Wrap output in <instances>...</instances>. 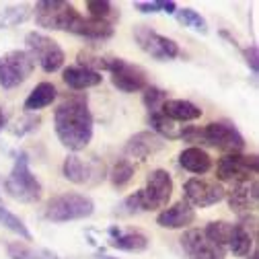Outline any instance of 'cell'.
Returning a JSON list of instances; mask_svg holds the SVG:
<instances>
[{"label":"cell","instance_id":"32","mask_svg":"<svg viewBox=\"0 0 259 259\" xmlns=\"http://www.w3.org/2000/svg\"><path fill=\"white\" fill-rule=\"evenodd\" d=\"M39 123H41L39 115L27 113V115H23L21 119H17V121H15V125H11L9 130H11V134H13V136H25V134L35 132V130L39 127Z\"/></svg>","mask_w":259,"mask_h":259},{"label":"cell","instance_id":"5","mask_svg":"<svg viewBox=\"0 0 259 259\" xmlns=\"http://www.w3.org/2000/svg\"><path fill=\"white\" fill-rule=\"evenodd\" d=\"M25 46H27V54L37 60V64L41 66L44 72L52 74L58 72L64 66V60H66V54L60 48V44L56 39H52L46 33H39V31H31L25 37Z\"/></svg>","mask_w":259,"mask_h":259},{"label":"cell","instance_id":"40","mask_svg":"<svg viewBox=\"0 0 259 259\" xmlns=\"http://www.w3.org/2000/svg\"><path fill=\"white\" fill-rule=\"evenodd\" d=\"M257 257H259V255H257V251H253V253H251V257H249V259H257Z\"/></svg>","mask_w":259,"mask_h":259},{"label":"cell","instance_id":"30","mask_svg":"<svg viewBox=\"0 0 259 259\" xmlns=\"http://www.w3.org/2000/svg\"><path fill=\"white\" fill-rule=\"evenodd\" d=\"M132 177H134V165L127 158H119L109 171V179L115 187H123L125 183L132 181Z\"/></svg>","mask_w":259,"mask_h":259},{"label":"cell","instance_id":"7","mask_svg":"<svg viewBox=\"0 0 259 259\" xmlns=\"http://www.w3.org/2000/svg\"><path fill=\"white\" fill-rule=\"evenodd\" d=\"M105 70L111 74V82L121 93H138L148 87L146 72L138 64L125 62L123 58H107Z\"/></svg>","mask_w":259,"mask_h":259},{"label":"cell","instance_id":"15","mask_svg":"<svg viewBox=\"0 0 259 259\" xmlns=\"http://www.w3.org/2000/svg\"><path fill=\"white\" fill-rule=\"evenodd\" d=\"M229 206L233 212L237 214H249V212H255L257 210V204H259V185H257V179H247V181H239V183H233L229 196Z\"/></svg>","mask_w":259,"mask_h":259},{"label":"cell","instance_id":"31","mask_svg":"<svg viewBox=\"0 0 259 259\" xmlns=\"http://www.w3.org/2000/svg\"><path fill=\"white\" fill-rule=\"evenodd\" d=\"M167 101V91L158 89V87H146L144 93H142V103L146 105L148 113L150 111H158L160 105Z\"/></svg>","mask_w":259,"mask_h":259},{"label":"cell","instance_id":"9","mask_svg":"<svg viewBox=\"0 0 259 259\" xmlns=\"http://www.w3.org/2000/svg\"><path fill=\"white\" fill-rule=\"evenodd\" d=\"M134 39H136V44L140 46V50L144 54H148L150 58H154L158 62L175 60L181 54L179 46L173 39L156 33V31L150 29L148 25H136L134 27Z\"/></svg>","mask_w":259,"mask_h":259},{"label":"cell","instance_id":"26","mask_svg":"<svg viewBox=\"0 0 259 259\" xmlns=\"http://www.w3.org/2000/svg\"><path fill=\"white\" fill-rule=\"evenodd\" d=\"M29 17H31V11H29V7H25V5L5 7V9H0V29L17 27V25L25 23Z\"/></svg>","mask_w":259,"mask_h":259},{"label":"cell","instance_id":"24","mask_svg":"<svg viewBox=\"0 0 259 259\" xmlns=\"http://www.w3.org/2000/svg\"><path fill=\"white\" fill-rule=\"evenodd\" d=\"M56 97H58V91H56V87L52 82H39L33 91L29 93V97L25 99L23 105H25V109L29 113H33V111H39V109L52 105L56 101Z\"/></svg>","mask_w":259,"mask_h":259},{"label":"cell","instance_id":"33","mask_svg":"<svg viewBox=\"0 0 259 259\" xmlns=\"http://www.w3.org/2000/svg\"><path fill=\"white\" fill-rule=\"evenodd\" d=\"M136 11L148 15V13H167V15H175L177 13V5L173 0H167V3H136L134 5Z\"/></svg>","mask_w":259,"mask_h":259},{"label":"cell","instance_id":"6","mask_svg":"<svg viewBox=\"0 0 259 259\" xmlns=\"http://www.w3.org/2000/svg\"><path fill=\"white\" fill-rule=\"evenodd\" d=\"M35 68V60L25 50H11L0 56V87L17 89L21 87Z\"/></svg>","mask_w":259,"mask_h":259},{"label":"cell","instance_id":"14","mask_svg":"<svg viewBox=\"0 0 259 259\" xmlns=\"http://www.w3.org/2000/svg\"><path fill=\"white\" fill-rule=\"evenodd\" d=\"M179 243L189 259H226V251L214 245L204 231L191 229L179 239Z\"/></svg>","mask_w":259,"mask_h":259},{"label":"cell","instance_id":"37","mask_svg":"<svg viewBox=\"0 0 259 259\" xmlns=\"http://www.w3.org/2000/svg\"><path fill=\"white\" fill-rule=\"evenodd\" d=\"M29 259H58V255H56V251H52V249H35V251H31V255H29Z\"/></svg>","mask_w":259,"mask_h":259},{"label":"cell","instance_id":"23","mask_svg":"<svg viewBox=\"0 0 259 259\" xmlns=\"http://www.w3.org/2000/svg\"><path fill=\"white\" fill-rule=\"evenodd\" d=\"M179 165L193 175H204L212 169V156L206 150H202L200 146H189V148L181 150Z\"/></svg>","mask_w":259,"mask_h":259},{"label":"cell","instance_id":"16","mask_svg":"<svg viewBox=\"0 0 259 259\" xmlns=\"http://www.w3.org/2000/svg\"><path fill=\"white\" fill-rule=\"evenodd\" d=\"M165 148V140L156 136L154 132H138L134 134L132 138H130L123 146V152L125 156L130 158H136V160H146L150 154L158 152V150H163Z\"/></svg>","mask_w":259,"mask_h":259},{"label":"cell","instance_id":"3","mask_svg":"<svg viewBox=\"0 0 259 259\" xmlns=\"http://www.w3.org/2000/svg\"><path fill=\"white\" fill-rule=\"evenodd\" d=\"M5 189L13 200L23 202V204H35V202L41 200L44 189H41L39 179L33 175V171H31V167H29L27 152L17 154L13 171L5 181Z\"/></svg>","mask_w":259,"mask_h":259},{"label":"cell","instance_id":"8","mask_svg":"<svg viewBox=\"0 0 259 259\" xmlns=\"http://www.w3.org/2000/svg\"><path fill=\"white\" fill-rule=\"evenodd\" d=\"M35 21L44 29H54V31H66L76 19L78 11L64 0H44V3L35 5Z\"/></svg>","mask_w":259,"mask_h":259},{"label":"cell","instance_id":"34","mask_svg":"<svg viewBox=\"0 0 259 259\" xmlns=\"http://www.w3.org/2000/svg\"><path fill=\"white\" fill-rule=\"evenodd\" d=\"M119 212L125 214V216H132V214H140L144 212V206H142V191H134L132 196H127L121 204H119Z\"/></svg>","mask_w":259,"mask_h":259},{"label":"cell","instance_id":"35","mask_svg":"<svg viewBox=\"0 0 259 259\" xmlns=\"http://www.w3.org/2000/svg\"><path fill=\"white\" fill-rule=\"evenodd\" d=\"M31 251L33 249H31L29 245H25V243H21V241H13V243L7 245V255L11 259H29Z\"/></svg>","mask_w":259,"mask_h":259},{"label":"cell","instance_id":"18","mask_svg":"<svg viewBox=\"0 0 259 259\" xmlns=\"http://www.w3.org/2000/svg\"><path fill=\"white\" fill-rule=\"evenodd\" d=\"M193 220H196V210H193L185 200L175 202L173 206H167L156 216V224L163 226V229H171V231L187 229L189 224H193Z\"/></svg>","mask_w":259,"mask_h":259},{"label":"cell","instance_id":"21","mask_svg":"<svg viewBox=\"0 0 259 259\" xmlns=\"http://www.w3.org/2000/svg\"><path fill=\"white\" fill-rule=\"evenodd\" d=\"M160 113L175 123H185V121H193L202 117V109L185 99H167L160 105Z\"/></svg>","mask_w":259,"mask_h":259},{"label":"cell","instance_id":"25","mask_svg":"<svg viewBox=\"0 0 259 259\" xmlns=\"http://www.w3.org/2000/svg\"><path fill=\"white\" fill-rule=\"evenodd\" d=\"M204 235L218 245L220 249L229 251V243H231V235H233V222H226V220H214L206 226Z\"/></svg>","mask_w":259,"mask_h":259},{"label":"cell","instance_id":"1","mask_svg":"<svg viewBox=\"0 0 259 259\" xmlns=\"http://www.w3.org/2000/svg\"><path fill=\"white\" fill-rule=\"evenodd\" d=\"M56 136L72 152L84 150L93 138V113L84 95H72L64 99L54 111Z\"/></svg>","mask_w":259,"mask_h":259},{"label":"cell","instance_id":"36","mask_svg":"<svg viewBox=\"0 0 259 259\" xmlns=\"http://www.w3.org/2000/svg\"><path fill=\"white\" fill-rule=\"evenodd\" d=\"M243 56H245V62L247 66L251 68L253 74H257V46H249L243 50Z\"/></svg>","mask_w":259,"mask_h":259},{"label":"cell","instance_id":"38","mask_svg":"<svg viewBox=\"0 0 259 259\" xmlns=\"http://www.w3.org/2000/svg\"><path fill=\"white\" fill-rule=\"evenodd\" d=\"M7 125V117H5V113H3V109H0V132H3V127Z\"/></svg>","mask_w":259,"mask_h":259},{"label":"cell","instance_id":"12","mask_svg":"<svg viewBox=\"0 0 259 259\" xmlns=\"http://www.w3.org/2000/svg\"><path fill=\"white\" fill-rule=\"evenodd\" d=\"M183 196L191 208H210L226 198V191L220 183L202 177H191L183 183Z\"/></svg>","mask_w":259,"mask_h":259},{"label":"cell","instance_id":"19","mask_svg":"<svg viewBox=\"0 0 259 259\" xmlns=\"http://www.w3.org/2000/svg\"><path fill=\"white\" fill-rule=\"evenodd\" d=\"M109 247L119 251H144L148 249V237L140 231H121L119 226H109Z\"/></svg>","mask_w":259,"mask_h":259},{"label":"cell","instance_id":"22","mask_svg":"<svg viewBox=\"0 0 259 259\" xmlns=\"http://www.w3.org/2000/svg\"><path fill=\"white\" fill-rule=\"evenodd\" d=\"M62 80L74 91H84V89L101 84L103 76H101V72H95L84 66H68L62 72Z\"/></svg>","mask_w":259,"mask_h":259},{"label":"cell","instance_id":"28","mask_svg":"<svg viewBox=\"0 0 259 259\" xmlns=\"http://www.w3.org/2000/svg\"><path fill=\"white\" fill-rule=\"evenodd\" d=\"M175 15H177V21L183 27H189V29L196 31V33H202V35L208 33V23H206V19L198 11H193V9H177Z\"/></svg>","mask_w":259,"mask_h":259},{"label":"cell","instance_id":"2","mask_svg":"<svg viewBox=\"0 0 259 259\" xmlns=\"http://www.w3.org/2000/svg\"><path fill=\"white\" fill-rule=\"evenodd\" d=\"M189 142H200L206 146H212L216 150L229 152V154H241L245 148V138L233 123H224V121H212L204 127L191 125L189 132L185 136Z\"/></svg>","mask_w":259,"mask_h":259},{"label":"cell","instance_id":"4","mask_svg":"<svg viewBox=\"0 0 259 259\" xmlns=\"http://www.w3.org/2000/svg\"><path fill=\"white\" fill-rule=\"evenodd\" d=\"M95 212V202L84 193H62L48 202L44 216L52 222L84 220Z\"/></svg>","mask_w":259,"mask_h":259},{"label":"cell","instance_id":"17","mask_svg":"<svg viewBox=\"0 0 259 259\" xmlns=\"http://www.w3.org/2000/svg\"><path fill=\"white\" fill-rule=\"evenodd\" d=\"M68 33H74V35H80V37H87L93 41H103V39L113 37V23L82 17L78 13L76 19L72 21L70 29H68Z\"/></svg>","mask_w":259,"mask_h":259},{"label":"cell","instance_id":"20","mask_svg":"<svg viewBox=\"0 0 259 259\" xmlns=\"http://www.w3.org/2000/svg\"><path fill=\"white\" fill-rule=\"evenodd\" d=\"M148 125L152 127L150 132H154L163 140H181V138L185 140L189 127H191V125H179V123L171 121L169 117H165L163 113H160V109L148 113Z\"/></svg>","mask_w":259,"mask_h":259},{"label":"cell","instance_id":"13","mask_svg":"<svg viewBox=\"0 0 259 259\" xmlns=\"http://www.w3.org/2000/svg\"><path fill=\"white\" fill-rule=\"evenodd\" d=\"M62 173H64V177H66L70 183L95 185V183L103 181L105 167H103V163H99V160H95V158L84 160L78 154H70V156H66V160H64Z\"/></svg>","mask_w":259,"mask_h":259},{"label":"cell","instance_id":"39","mask_svg":"<svg viewBox=\"0 0 259 259\" xmlns=\"http://www.w3.org/2000/svg\"><path fill=\"white\" fill-rule=\"evenodd\" d=\"M97 259H117V257H111V255H101V253H99V255H97Z\"/></svg>","mask_w":259,"mask_h":259},{"label":"cell","instance_id":"10","mask_svg":"<svg viewBox=\"0 0 259 259\" xmlns=\"http://www.w3.org/2000/svg\"><path fill=\"white\" fill-rule=\"evenodd\" d=\"M140 191H142L144 212L167 208V204L173 196V177H171V173L165 171V169H154L146 179V187L140 189Z\"/></svg>","mask_w":259,"mask_h":259},{"label":"cell","instance_id":"29","mask_svg":"<svg viewBox=\"0 0 259 259\" xmlns=\"http://www.w3.org/2000/svg\"><path fill=\"white\" fill-rule=\"evenodd\" d=\"M87 11H89L91 19L107 21V23H113L115 17H119V13H115L113 5L107 3V0H91V3H87Z\"/></svg>","mask_w":259,"mask_h":259},{"label":"cell","instance_id":"27","mask_svg":"<svg viewBox=\"0 0 259 259\" xmlns=\"http://www.w3.org/2000/svg\"><path fill=\"white\" fill-rule=\"evenodd\" d=\"M0 224H3L5 229H9L11 233L19 235L21 239H25V241L33 239V237H31V231L27 229V224L17 214H13L9 208H5V206H0Z\"/></svg>","mask_w":259,"mask_h":259},{"label":"cell","instance_id":"11","mask_svg":"<svg viewBox=\"0 0 259 259\" xmlns=\"http://www.w3.org/2000/svg\"><path fill=\"white\" fill-rule=\"evenodd\" d=\"M257 173H259V160L255 154H226L216 165V177L229 183L253 179Z\"/></svg>","mask_w":259,"mask_h":259}]
</instances>
